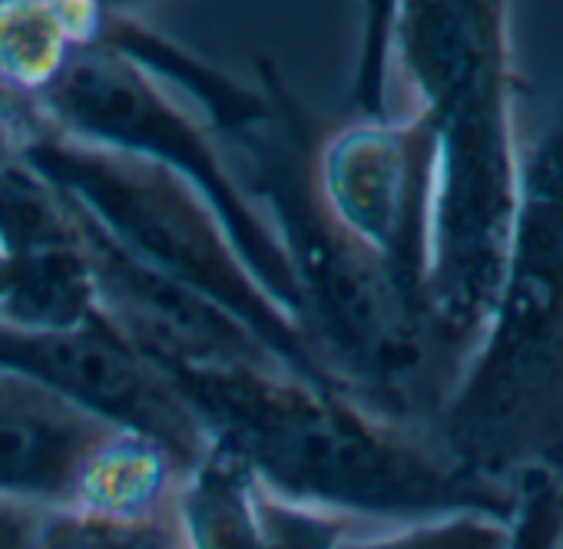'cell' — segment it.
<instances>
[{"instance_id":"cell-14","label":"cell","mask_w":563,"mask_h":549,"mask_svg":"<svg viewBox=\"0 0 563 549\" xmlns=\"http://www.w3.org/2000/svg\"><path fill=\"white\" fill-rule=\"evenodd\" d=\"M510 529L504 519L457 513L398 526H362L339 549H507Z\"/></svg>"},{"instance_id":"cell-6","label":"cell","mask_w":563,"mask_h":549,"mask_svg":"<svg viewBox=\"0 0 563 549\" xmlns=\"http://www.w3.org/2000/svg\"><path fill=\"white\" fill-rule=\"evenodd\" d=\"M0 371L31 378L97 421L150 440L183 473L212 447L176 381L100 325L41 328L0 318Z\"/></svg>"},{"instance_id":"cell-3","label":"cell","mask_w":563,"mask_h":549,"mask_svg":"<svg viewBox=\"0 0 563 549\" xmlns=\"http://www.w3.org/2000/svg\"><path fill=\"white\" fill-rule=\"evenodd\" d=\"M245 136L289 258L312 374L375 417L431 437L467 351L408 282L329 219L312 186V153L286 123L265 113Z\"/></svg>"},{"instance_id":"cell-17","label":"cell","mask_w":563,"mask_h":549,"mask_svg":"<svg viewBox=\"0 0 563 549\" xmlns=\"http://www.w3.org/2000/svg\"><path fill=\"white\" fill-rule=\"evenodd\" d=\"M44 126V123H41ZM41 126H14V123H0V169H8L18 163L27 149V143L37 136Z\"/></svg>"},{"instance_id":"cell-5","label":"cell","mask_w":563,"mask_h":549,"mask_svg":"<svg viewBox=\"0 0 563 549\" xmlns=\"http://www.w3.org/2000/svg\"><path fill=\"white\" fill-rule=\"evenodd\" d=\"M24 159L126 258L212 299L312 374L299 318L268 289L225 212L199 182L47 123L27 143Z\"/></svg>"},{"instance_id":"cell-18","label":"cell","mask_w":563,"mask_h":549,"mask_svg":"<svg viewBox=\"0 0 563 549\" xmlns=\"http://www.w3.org/2000/svg\"><path fill=\"white\" fill-rule=\"evenodd\" d=\"M8 295H11V265H8L4 245H0V312L8 305Z\"/></svg>"},{"instance_id":"cell-10","label":"cell","mask_w":563,"mask_h":549,"mask_svg":"<svg viewBox=\"0 0 563 549\" xmlns=\"http://www.w3.org/2000/svg\"><path fill=\"white\" fill-rule=\"evenodd\" d=\"M176 519L186 549H339L365 526L265 490L216 444L183 477Z\"/></svg>"},{"instance_id":"cell-12","label":"cell","mask_w":563,"mask_h":549,"mask_svg":"<svg viewBox=\"0 0 563 549\" xmlns=\"http://www.w3.org/2000/svg\"><path fill=\"white\" fill-rule=\"evenodd\" d=\"M97 21L100 4H47V0L0 4V83L37 103L74 47L93 41Z\"/></svg>"},{"instance_id":"cell-8","label":"cell","mask_w":563,"mask_h":549,"mask_svg":"<svg viewBox=\"0 0 563 549\" xmlns=\"http://www.w3.org/2000/svg\"><path fill=\"white\" fill-rule=\"evenodd\" d=\"M84 219V215H80ZM93 325L169 378L235 371H302L252 325L166 274L126 258L87 219ZM312 378V374H309ZM322 384V381H319Z\"/></svg>"},{"instance_id":"cell-9","label":"cell","mask_w":563,"mask_h":549,"mask_svg":"<svg viewBox=\"0 0 563 549\" xmlns=\"http://www.w3.org/2000/svg\"><path fill=\"white\" fill-rule=\"evenodd\" d=\"M0 245L11 265L4 322L93 325V271L80 212L24 156L0 169Z\"/></svg>"},{"instance_id":"cell-1","label":"cell","mask_w":563,"mask_h":549,"mask_svg":"<svg viewBox=\"0 0 563 549\" xmlns=\"http://www.w3.org/2000/svg\"><path fill=\"white\" fill-rule=\"evenodd\" d=\"M510 8L411 0L385 14L372 120H421L434 133L424 299L467 351L484 335L520 209L514 143Z\"/></svg>"},{"instance_id":"cell-15","label":"cell","mask_w":563,"mask_h":549,"mask_svg":"<svg viewBox=\"0 0 563 549\" xmlns=\"http://www.w3.org/2000/svg\"><path fill=\"white\" fill-rule=\"evenodd\" d=\"M517 503L507 523V549H560L563 546V480L547 470H527L514 483Z\"/></svg>"},{"instance_id":"cell-4","label":"cell","mask_w":563,"mask_h":549,"mask_svg":"<svg viewBox=\"0 0 563 549\" xmlns=\"http://www.w3.org/2000/svg\"><path fill=\"white\" fill-rule=\"evenodd\" d=\"M441 457L490 486L563 480V87L520 156V209L494 312L434 430Z\"/></svg>"},{"instance_id":"cell-13","label":"cell","mask_w":563,"mask_h":549,"mask_svg":"<svg viewBox=\"0 0 563 549\" xmlns=\"http://www.w3.org/2000/svg\"><path fill=\"white\" fill-rule=\"evenodd\" d=\"M41 549H186V539L176 519V503L136 519L54 509L47 516Z\"/></svg>"},{"instance_id":"cell-16","label":"cell","mask_w":563,"mask_h":549,"mask_svg":"<svg viewBox=\"0 0 563 549\" xmlns=\"http://www.w3.org/2000/svg\"><path fill=\"white\" fill-rule=\"evenodd\" d=\"M51 513L54 509L0 496V549H41Z\"/></svg>"},{"instance_id":"cell-7","label":"cell","mask_w":563,"mask_h":549,"mask_svg":"<svg viewBox=\"0 0 563 549\" xmlns=\"http://www.w3.org/2000/svg\"><path fill=\"white\" fill-rule=\"evenodd\" d=\"M434 133L421 120L362 116L312 149V186L329 219L424 299ZM428 302V299H424Z\"/></svg>"},{"instance_id":"cell-11","label":"cell","mask_w":563,"mask_h":549,"mask_svg":"<svg viewBox=\"0 0 563 549\" xmlns=\"http://www.w3.org/2000/svg\"><path fill=\"white\" fill-rule=\"evenodd\" d=\"M113 434L120 430L37 381L0 371V496L70 509Z\"/></svg>"},{"instance_id":"cell-2","label":"cell","mask_w":563,"mask_h":549,"mask_svg":"<svg viewBox=\"0 0 563 549\" xmlns=\"http://www.w3.org/2000/svg\"><path fill=\"white\" fill-rule=\"evenodd\" d=\"M216 447L265 490L365 526L481 513L510 523L517 490L454 470L431 437L388 424L299 371L173 378Z\"/></svg>"}]
</instances>
